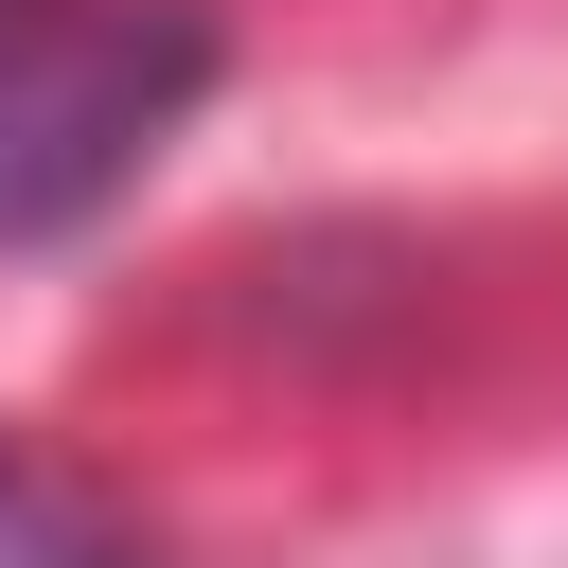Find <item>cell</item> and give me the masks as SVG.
Returning <instances> with one entry per match:
<instances>
[{"label":"cell","mask_w":568,"mask_h":568,"mask_svg":"<svg viewBox=\"0 0 568 568\" xmlns=\"http://www.w3.org/2000/svg\"><path fill=\"white\" fill-rule=\"evenodd\" d=\"M195 89V18L160 0H0V248L89 213Z\"/></svg>","instance_id":"6da1fadb"},{"label":"cell","mask_w":568,"mask_h":568,"mask_svg":"<svg viewBox=\"0 0 568 568\" xmlns=\"http://www.w3.org/2000/svg\"><path fill=\"white\" fill-rule=\"evenodd\" d=\"M0 568H142V532H124V497L71 479L53 444H0Z\"/></svg>","instance_id":"7a4b0ae2"}]
</instances>
